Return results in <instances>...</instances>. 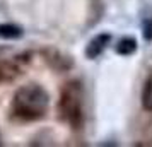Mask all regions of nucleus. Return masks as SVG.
I'll return each mask as SVG.
<instances>
[{"label":"nucleus","mask_w":152,"mask_h":147,"mask_svg":"<svg viewBox=\"0 0 152 147\" xmlns=\"http://www.w3.org/2000/svg\"><path fill=\"white\" fill-rule=\"evenodd\" d=\"M19 75V69L9 60H0V84L10 82Z\"/></svg>","instance_id":"nucleus-4"},{"label":"nucleus","mask_w":152,"mask_h":147,"mask_svg":"<svg viewBox=\"0 0 152 147\" xmlns=\"http://www.w3.org/2000/svg\"><path fill=\"white\" fill-rule=\"evenodd\" d=\"M50 106L48 92L38 84H28L17 89L12 99L14 116L24 121H34L43 118Z\"/></svg>","instance_id":"nucleus-1"},{"label":"nucleus","mask_w":152,"mask_h":147,"mask_svg":"<svg viewBox=\"0 0 152 147\" xmlns=\"http://www.w3.org/2000/svg\"><path fill=\"white\" fill-rule=\"evenodd\" d=\"M24 34L22 28L15 26V24H0V38L5 39H17Z\"/></svg>","instance_id":"nucleus-7"},{"label":"nucleus","mask_w":152,"mask_h":147,"mask_svg":"<svg viewBox=\"0 0 152 147\" xmlns=\"http://www.w3.org/2000/svg\"><path fill=\"white\" fill-rule=\"evenodd\" d=\"M111 41V36L108 33H101V34L94 36L89 43H87V46H86V56L87 58H97V56L103 53L104 50L108 48V45Z\"/></svg>","instance_id":"nucleus-3"},{"label":"nucleus","mask_w":152,"mask_h":147,"mask_svg":"<svg viewBox=\"0 0 152 147\" xmlns=\"http://www.w3.org/2000/svg\"><path fill=\"white\" fill-rule=\"evenodd\" d=\"M0 144H2V137H0Z\"/></svg>","instance_id":"nucleus-9"},{"label":"nucleus","mask_w":152,"mask_h":147,"mask_svg":"<svg viewBox=\"0 0 152 147\" xmlns=\"http://www.w3.org/2000/svg\"><path fill=\"white\" fill-rule=\"evenodd\" d=\"M60 116L72 128H80L84 121V91L82 84L70 80L63 86L58 105Z\"/></svg>","instance_id":"nucleus-2"},{"label":"nucleus","mask_w":152,"mask_h":147,"mask_svg":"<svg viewBox=\"0 0 152 147\" xmlns=\"http://www.w3.org/2000/svg\"><path fill=\"white\" fill-rule=\"evenodd\" d=\"M142 106L145 111L152 113V74L147 75L144 82V89H142Z\"/></svg>","instance_id":"nucleus-5"},{"label":"nucleus","mask_w":152,"mask_h":147,"mask_svg":"<svg viewBox=\"0 0 152 147\" xmlns=\"http://www.w3.org/2000/svg\"><path fill=\"white\" fill-rule=\"evenodd\" d=\"M137 51V41L133 38H121L116 45V53L118 55H123V56H128L132 53Z\"/></svg>","instance_id":"nucleus-6"},{"label":"nucleus","mask_w":152,"mask_h":147,"mask_svg":"<svg viewBox=\"0 0 152 147\" xmlns=\"http://www.w3.org/2000/svg\"><path fill=\"white\" fill-rule=\"evenodd\" d=\"M142 34L145 41H152V14L147 15L142 22Z\"/></svg>","instance_id":"nucleus-8"}]
</instances>
